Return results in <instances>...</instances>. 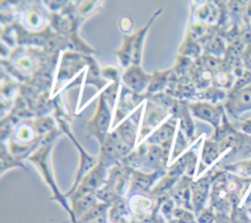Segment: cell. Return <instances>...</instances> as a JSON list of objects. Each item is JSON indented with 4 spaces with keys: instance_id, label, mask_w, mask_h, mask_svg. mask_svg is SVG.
<instances>
[{
    "instance_id": "cell-27",
    "label": "cell",
    "mask_w": 251,
    "mask_h": 223,
    "mask_svg": "<svg viewBox=\"0 0 251 223\" xmlns=\"http://www.w3.org/2000/svg\"><path fill=\"white\" fill-rule=\"evenodd\" d=\"M133 26H134V22L130 17L123 16L120 18L119 27L121 28V31H123L125 33H129Z\"/></svg>"
},
{
    "instance_id": "cell-10",
    "label": "cell",
    "mask_w": 251,
    "mask_h": 223,
    "mask_svg": "<svg viewBox=\"0 0 251 223\" xmlns=\"http://www.w3.org/2000/svg\"><path fill=\"white\" fill-rule=\"evenodd\" d=\"M143 96H140L139 94L124 86L122 88V94L119 101V108L116 112L115 123H118L126 114L132 111L134 107L138 106L143 101Z\"/></svg>"
},
{
    "instance_id": "cell-18",
    "label": "cell",
    "mask_w": 251,
    "mask_h": 223,
    "mask_svg": "<svg viewBox=\"0 0 251 223\" xmlns=\"http://www.w3.org/2000/svg\"><path fill=\"white\" fill-rule=\"evenodd\" d=\"M172 70H167V71H162V72H154L152 74L149 86L147 88V93L146 95L148 97L157 94V93H161V91L169 84V79H170V75L169 73Z\"/></svg>"
},
{
    "instance_id": "cell-7",
    "label": "cell",
    "mask_w": 251,
    "mask_h": 223,
    "mask_svg": "<svg viewBox=\"0 0 251 223\" xmlns=\"http://www.w3.org/2000/svg\"><path fill=\"white\" fill-rule=\"evenodd\" d=\"M132 171L131 168L118 163L110 168L105 184H107L117 195L123 197L130 184Z\"/></svg>"
},
{
    "instance_id": "cell-31",
    "label": "cell",
    "mask_w": 251,
    "mask_h": 223,
    "mask_svg": "<svg viewBox=\"0 0 251 223\" xmlns=\"http://www.w3.org/2000/svg\"><path fill=\"white\" fill-rule=\"evenodd\" d=\"M216 77H217V82L219 83V85H226L228 82V75L223 70L218 71L216 74Z\"/></svg>"
},
{
    "instance_id": "cell-25",
    "label": "cell",
    "mask_w": 251,
    "mask_h": 223,
    "mask_svg": "<svg viewBox=\"0 0 251 223\" xmlns=\"http://www.w3.org/2000/svg\"><path fill=\"white\" fill-rule=\"evenodd\" d=\"M102 74L114 81V82H119V75H120V69L116 67H112V66H106L102 68Z\"/></svg>"
},
{
    "instance_id": "cell-14",
    "label": "cell",
    "mask_w": 251,
    "mask_h": 223,
    "mask_svg": "<svg viewBox=\"0 0 251 223\" xmlns=\"http://www.w3.org/2000/svg\"><path fill=\"white\" fill-rule=\"evenodd\" d=\"M191 203L195 214L197 215L204 206L207 193H208V184L205 180L201 179L195 183H191Z\"/></svg>"
},
{
    "instance_id": "cell-3",
    "label": "cell",
    "mask_w": 251,
    "mask_h": 223,
    "mask_svg": "<svg viewBox=\"0 0 251 223\" xmlns=\"http://www.w3.org/2000/svg\"><path fill=\"white\" fill-rule=\"evenodd\" d=\"M111 108L109 107L106 98L101 94L98 99L96 112L85 126L87 135L96 138L99 144L102 145L105 142L107 136L109 135L108 131L111 123Z\"/></svg>"
},
{
    "instance_id": "cell-23",
    "label": "cell",
    "mask_w": 251,
    "mask_h": 223,
    "mask_svg": "<svg viewBox=\"0 0 251 223\" xmlns=\"http://www.w3.org/2000/svg\"><path fill=\"white\" fill-rule=\"evenodd\" d=\"M32 125L35 132L39 134V136H43L45 132H48L49 130L52 131L54 129V120L50 116H45L34 120Z\"/></svg>"
},
{
    "instance_id": "cell-1",
    "label": "cell",
    "mask_w": 251,
    "mask_h": 223,
    "mask_svg": "<svg viewBox=\"0 0 251 223\" xmlns=\"http://www.w3.org/2000/svg\"><path fill=\"white\" fill-rule=\"evenodd\" d=\"M52 145H53L52 143L40 145V147L38 149H36V151H34L31 155H29L27 156V158L37 167L38 171L41 173L46 184H48V186L50 187V189L53 193V197L50 200L57 201L64 207V209L68 212L69 216H71V214H72L71 205H69L65 195H63L59 191L57 184L55 182L54 176H53V172H52V168H51V164H50V151L52 149Z\"/></svg>"
},
{
    "instance_id": "cell-16",
    "label": "cell",
    "mask_w": 251,
    "mask_h": 223,
    "mask_svg": "<svg viewBox=\"0 0 251 223\" xmlns=\"http://www.w3.org/2000/svg\"><path fill=\"white\" fill-rule=\"evenodd\" d=\"M171 120H172V118H171ZM171 120L165 122L151 136H149L148 139L146 140V143L152 144V145H158V144L162 145L166 141L173 139L176 123L173 124L171 122Z\"/></svg>"
},
{
    "instance_id": "cell-20",
    "label": "cell",
    "mask_w": 251,
    "mask_h": 223,
    "mask_svg": "<svg viewBox=\"0 0 251 223\" xmlns=\"http://www.w3.org/2000/svg\"><path fill=\"white\" fill-rule=\"evenodd\" d=\"M44 14H42L38 8H30L25 12V23L30 29H37L44 23Z\"/></svg>"
},
{
    "instance_id": "cell-32",
    "label": "cell",
    "mask_w": 251,
    "mask_h": 223,
    "mask_svg": "<svg viewBox=\"0 0 251 223\" xmlns=\"http://www.w3.org/2000/svg\"><path fill=\"white\" fill-rule=\"evenodd\" d=\"M215 223H230V222H229V219L226 215L218 214L215 217Z\"/></svg>"
},
{
    "instance_id": "cell-19",
    "label": "cell",
    "mask_w": 251,
    "mask_h": 223,
    "mask_svg": "<svg viewBox=\"0 0 251 223\" xmlns=\"http://www.w3.org/2000/svg\"><path fill=\"white\" fill-rule=\"evenodd\" d=\"M86 64L88 65V73H87V79L85 80V84H89V83H93L95 85H97V88L100 89L103 85L106 84L105 81L101 80L100 76L102 74V70L99 69L95 60H93L91 57L86 56Z\"/></svg>"
},
{
    "instance_id": "cell-28",
    "label": "cell",
    "mask_w": 251,
    "mask_h": 223,
    "mask_svg": "<svg viewBox=\"0 0 251 223\" xmlns=\"http://www.w3.org/2000/svg\"><path fill=\"white\" fill-rule=\"evenodd\" d=\"M215 217L213 212L206 208V209H202L198 214H197V223H213Z\"/></svg>"
},
{
    "instance_id": "cell-17",
    "label": "cell",
    "mask_w": 251,
    "mask_h": 223,
    "mask_svg": "<svg viewBox=\"0 0 251 223\" xmlns=\"http://www.w3.org/2000/svg\"><path fill=\"white\" fill-rule=\"evenodd\" d=\"M166 115H167V110L159 106H155L154 109L150 110L149 113L145 115V119L143 121L141 137L145 136V134H147L153 127L158 125V123L161 122L166 117Z\"/></svg>"
},
{
    "instance_id": "cell-24",
    "label": "cell",
    "mask_w": 251,
    "mask_h": 223,
    "mask_svg": "<svg viewBox=\"0 0 251 223\" xmlns=\"http://www.w3.org/2000/svg\"><path fill=\"white\" fill-rule=\"evenodd\" d=\"M173 218L176 223H197L193 213L183 207H176L173 213Z\"/></svg>"
},
{
    "instance_id": "cell-15",
    "label": "cell",
    "mask_w": 251,
    "mask_h": 223,
    "mask_svg": "<svg viewBox=\"0 0 251 223\" xmlns=\"http://www.w3.org/2000/svg\"><path fill=\"white\" fill-rule=\"evenodd\" d=\"M230 108L235 112H243L251 109V86L239 89L230 98Z\"/></svg>"
},
{
    "instance_id": "cell-26",
    "label": "cell",
    "mask_w": 251,
    "mask_h": 223,
    "mask_svg": "<svg viewBox=\"0 0 251 223\" xmlns=\"http://www.w3.org/2000/svg\"><path fill=\"white\" fill-rule=\"evenodd\" d=\"M191 62L188 58L186 57H178L177 59V63L174 68V70L176 72V74H182L184 73V71H186L188 68H189V66H190Z\"/></svg>"
},
{
    "instance_id": "cell-29",
    "label": "cell",
    "mask_w": 251,
    "mask_h": 223,
    "mask_svg": "<svg viewBox=\"0 0 251 223\" xmlns=\"http://www.w3.org/2000/svg\"><path fill=\"white\" fill-rule=\"evenodd\" d=\"M207 48L211 52H214L215 54H219V52L223 49V43L219 37H216L210 41V43L207 45Z\"/></svg>"
},
{
    "instance_id": "cell-11",
    "label": "cell",
    "mask_w": 251,
    "mask_h": 223,
    "mask_svg": "<svg viewBox=\"0 0 251 223\" xmlns=\"http://www.w3.org/2000/svg\"><path fill=\"white\" fill-rule=\"evenodd\" d=\"M71 202H72V205H71L72 214L70 216V221L72 223H76L79 217H81L85 212H87L92 206H94L98 202V199L96 197V193H94V194L84 196Z\"/></svg>"
},
{
    "instance_id": "cell-30",
    "label": "cell",
    "mask_w": 251,
    "mask_h": 223,
    "mask_svg": "<svg viewBox=\"0 0 251 223\" xmlns=\"http://www.w3.org/2000/svg\"><path fill=\"white\" fill-rule=\"evenodd\" d=\"M242 59L245 67L251 70V44L248 45L242 53Z\"/></svg>"
},
{
    "instance_id": "cell-4",
    "label": "cell",
    "mask_w": 251,
    "mask_h": 223,
    "mask_svg": "<svg viewBox=\"0 0 251 223\" xmlns=\"http://www.w3.org/2000/svg\"><path fill=\"white\" fill-rule=\"evenodd\" d=\"M107 179V167L102 163L92 168L79 182L76 189L69 196L71 201H76L84 196L96 193L106 182Z\"/></svg>"
},
{
    "instance_id": "cell-13",
    "label": "cell",
    "mask_w": 251,
    "mask_h": 223,
    "mask_svg": "<svg viewBox=\"0 0 251 223\" xmlns=\"http://www.w3.org/2000/svg\"><path fill=\"white\" fill-rule=\"evenodd\" d=\"M192 113L203 120L209 121L210 123L217 125L220 118V112L217 108L208 103H194L189 105Z\"/></svg>"
},
{
    "instance_id": "cell-9",
    "label": "cell",
    "mask_w": 251,
    "mask_h": 223,
    "mask_svg": "<svg viewBox=\"0 0 251 223\" xmlns=\"http://www.w3.org/2000/svg\"><path fill=\"white\" fill-rule=\"evenodd\" d=\"M153 198L146 194H132L127 200V208L134 220L142 221L150 216L154 210Z\"/></svg>"
},
{
    "instance_id": "cell-2",
    "label": "cell",
    "mask_w": 251,
    "mask_h": 223,
    "mask_svg": "<svg viewBox=\"0 0 251 223\" xmlns=\"http://www.w3.org/2000/svg\"><path fill=\"white\" fill-rule=\"evenodd\" d=\"M162 9L156 11L150 18L145 26L131 35H125L122 47L117 51V56L121 61V65L124 67H127L129 63L131 65L138 66L141 61V51L144 36L152 24L154 19L160 15Z\"/></svg>"
},
{
    "instance_id": "cell-22",
    "label": "cell",
    "mask_w": 251,
    "mask_h": 223,
    "mask_svg": "<svg viewBox=\"0 0 251 223\" xmlns=\"http://www.w3.org/2000/svg\"><path fill=\"white\" fill-rule=\"evenodd\" d=\"M220 150L218 145L212 141H206L202 151V160L206 164H210L213 162L219 156Z\"/></svg>"
},
{
    "instance_id": "cell-6",
    "label": "cell",
    "mask_w": 251,
    "mask_h": 223,
    "mask_svg": "<svg viewBox=\"0 0 251 223\" xmlns=\"http://www.w3.org/2000/svg\"><path fill=\"white\" fill-rule=\"evenodd\" d=\"M167 171H152L150 173L142 172L138 169H135L131 173L130 184L127 194H148L156 185L155 183L158 179H161Z\"/></svg>"
},
{
    "instance_id": "cell-8",
    "label": "cell",
    "mask_w": 251,
    "mask_h": 223,
    "mask_svg": "<svg viewBox=\"0 0 251 223\" xmlns=\"http://www.w3.org/2000/svg\"><path fill=\"white\" fill-rule=\"evenodd\" d=\"M151 77L152 75L144 72L141 67L136 65L128 66L122 74V79L126 87L137 94L143 92L146 87L148 88Z\"/></svg>"
},
{
    "instance_id": "cell-21",
    "label": "cell",
    "mask_w": 251,
    "mask_h": 223,
    "mask_svg": "<svg viewBox=\"0 0 251 223\" xmlns=\"http://www.w3.org/2000/svg\"><path fill=\"white\" fill-rule=\"evenodd\" d=\"M15 166H21L23 168H25V166L20 161L19 158H17L15 156H13L9 149L4 146L2 143L1 146V172L3 173L6 169H9L11 167Z\"/></svg>"
},
{
    "instance_id": "cell-5",
    "label": "cell",
    "mask_w": 251,
    "mask_h": 223,
    "mask_svg": "<svg viewBox=\"0 0 251 223\" xmlns=\"http://www.w3.org/2000/svg\"><path fill=\"white\" fill-rule=\"evenodd\" d=\"M58 122L63 130L64 133H66L68 135V137L73 141V143L75 144V146L76 147L77 151L79 152V156H80V158H79V165H78V168H77V171H76V174H75V181H74V184L73 186L71 187V189L65 193V197L66 198H69V196L76 189L77 185L79 184V182L81 181V179L92 169L94 168L98 162H99V158L98 157H95V156H92L90 155H88L83 149L82 147L79 145V143L75 140V136L72 134V132L70 131V127L68 125V123L63 120V119H58Z\"/></svg>"
},
{
    "instance_id": "cell-12",
    "label": "cell",
    "mask_w": 251,
    "mask_h": 223,
    "mask_svg": "<svg viewBox=\"0 0 251 223\" xmlns=\"http://www.w3.org/2000/svg\"><path fill=\"white\" fill-rule=\"evenodd\" d=\"M135 118V114L133 113L132 115H130L128 118H126L120 126L117 127V129L115 130L116 133L118 134V137L126 142V144H128L129 146H131L132 148L134 147V143H135V138H136V132H137V123H138V119H134Z\"/></svg>"
}]
</instances>
